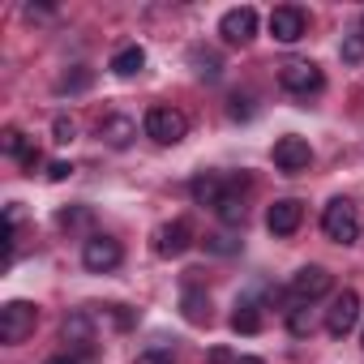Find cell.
Wrapping results in <instances>:
<instances>
[{
	"label": "cell",
	"mask_w": 364,
	"mask_h": 364,
	"mask_svg": "<svg viewBox=\"0 0 364 364\" xmlns=\"http://www.w3.org/2000/svg\"><path fill=\"white\" fill-rule=\"evenodd\" d=\"M116 77H137L141 69H146V52L137 48V43H129V48H120L116 56H112V65H107Z\"/></svg>",
	"instance_id": "cell-17"
},
{
	"label": "cell",
	"mask_w": 364,
	"mask_h": 364,
	"mask_svg": "<svg viewBox=\"0 0 364 364\" xmlns=\"http://www.w3.org/2000/svg\"><path fill=\"white\" fill-rule=\"evenodd\" d=\"M360 338H364V334H360Z\"/></svg>",
	"instance_id": "cell-35"
},
{
	"label": "cell",
	"mask_w": 364,
	"mask_h": 364,
	"mask_svg": "<svg viewBox=\"0 0 364 364\" xmlns=\"http://www.w3.org/2000/svg\"><path fill=\"white\" fill-rule=\"evenodd\" d=\"M330 287H334V274H330L326 266H300V270L291 274V283H287V291H291L300 304H313V300L330 296Z\"/></svg>",
	"instance_id": "cell-5"
},
{
	"label": "cell",
	"mask_w": 364,
	"mask_h": 364,
	"mask_svg": "<svg viewBox=\"0 0 364 364\" xmlns=\"http://www.w3.org/2000/svg\"><path fill=\"white\" fill-rule=\"evenodd\" d=\"M137 364H176V355L171 351H141Z\"/></svg>",
	"instance_id": "cell-29"
},
{
	"label": "cell",
	"mask_w": 364,
	"mask_h": 364,
	"mask_svg": "<svg viewBox=\"0 0 364 364\" xmlns=\"http://www.w3.org/2000/svg\"><path fill=\"white\" fill-rule=\"evenodd\" d=\"M228 112H232L236 120H249V116H253V107H249V99H240V95H232V103H228Z\"/></svg>",
	"instance_id": "cell-28"
},
{
	"label": "cell",
	"mask_w": 364,
	"mask_h": 364,
	"mask_svg": "<svg viewBox=\"0 0 364 364\" xmlns=\"http://www.w3.org/2000/svg\"><path fill=\"white\" fill-rule=\"evenodd\" d=\"M86 82H90V73H73V77H65V82H60V90H82Z\"/></svg>",
	"instance_id": "cell-30"
},
{
	"label": "cell",
	"mask_w": 364,
	"mask_h": 364,
	"mask_svg": "<svg viewBox=\"0 0 364 364\" xmlns=\"http://www.w3.org/2000/svg\"><path fill=\"white\" fill-rule=\"evenodd\" d=\"M180 313H185L189 326H206L210 321V296H206V287L189 283L185 291H180Z\"/></svg>",
	"instance_id": "cell-15"
},
{
	"label": "cell",
	"mask_w": 364,
	"mask_h": 364,
	"mask_svg": "<svg viewBox=\"0 0 364 364\" xmlns=\"http://www.w3.org/2000/svg\"><path fill=\"white\" fill-rule=\"evenodd\" d=\"M210 364H236V355H232L228 347H215V351H210Z\"/></svg>",
	"instance_id": "cell-32"
},
{
	"label": "cell",
	"mask_w": 364,
	"mask_h": 364,
	"mask_svg": "<svg viewBox=\"0 0 364 364\" xmlns=\"http://www.w3.org/2000/svg\"><path fill=\"white\" fill-rule=\"evenodd\" d=\"M65 338H69L73 347H82V351H86V347L95 343V330H90V317H86V313H73V317L65 321Z\"/></svg>",
	"instance_id": "cell-19"
},
{
	"label": "cell",
	"mask_w": 364,
	"mask_h": 364,
	"mask_svg": "<svg viewBox=\"0 0 364 364\" xmlns=\"http://www.w3.org/2000/svg\"><path fill=\"white\" fill-rule=\"evenodd\" d=\"M120 257H124V249H120V240H112V236H90V240L82 245V266H86L90 274L116 270Z\"/></svg>",
	"instance_id": "cell-6"
},
{
	"label": "cell",
	"mask_w": 364,
	"mask_h": 364,
	"mask_svg": "<svg viewBox=\"0 0 364 364\" xmlns=\"http://www.w3.org/2000/svg\"><path fill=\"white\" fill-rule=\"evenodd\" d=\"M232 330H236V334H257V330H262V309H257L253 300H240L236 313H232Z\"/></svg>",
	"instance_id": "cell-18"
},
{
	"label": "cell",
	"mask_w": 364,
	"mask_h": 364,
	"mask_svg": "<svg viewBox=\"0 0 364 364\" xmlns=\"http://www.w3.org/2000/svg\"><path fill=\"white\" fill-rule=\"evenodd\" d=\"M0 150H5L9 159H31V146H26V133L22 129H5V133H0Z\"/></svg>",
	"instance_id": "cell-21"
},
{
	"label": "cell",
	"mask_w": 364,
	"mask_h": 364,
	"mask_svg": "<svg viewBox=\"0 0 364 364\" xmlns=\"http://www.w3.org/2000/svg\"><path fill=\"white\" fill-rule=\"evenodd\" d=\"M321 232H326L330 240H338V245H355V236H360V215H355V206H351L347 198L326 202V210H321Z\"/></svg>",
	"instance_id": "cell-3"
},
{
	"label": "cell",
	"mask_w": 364,
	"mask_h": 364,
	"mask_svg": "<svg viewBox=\"0 0 364 364\" xmlns=\"http://www.w3.org/2000/svg\"><path fill=\"white\" fill-rule=\"evenodd\" d=\"M219 35H223V43H232V48H245V43L257 35V9H249V5H240V9H228V14L219 18Z\"/></svg>",
	"instance_id": "cell-7"
},
{
	"label": "cell",
	"mask_w": 364,
	"mask_h": 364,
	"mask_svg": "<svg viewBox=\"0 0 364 364\" xmlns=\"http://www.w3.org/2000/svg\"><path fill=\"white\" fill-rule=\"evenodd\" d=\"M39 326V309L31 300H9L5 309H0V343H26Z\"/></svg>",
	"instance_id": "cell-2"
},
{
	"label": "cell",
	"mask_w": 364,
	"mask_h": 364,
	"mask_svg": "<svg viewBox=\"0 0 364 364\" xmlns=\"http://www.w3.org/2000/svg\"><path fill=\"white\" fill-rule=\"evenodd\" d=\"M304 31H309V14H304V9L279 5V9L270 14V35H274V43H300Z\"/></svg>",
	"instance_id": "cell-10"
},
{
	"label": "cell",
	"mask_w": 364,
	"mask_h": 364,
	"mask_svg": "<svg viewBox=\"0 0 364 364\" xmlns=\"http://www.w3.org/2000/svg\"><path fill=\"white\" fill-rule=\"evenodd\" d=\"M133 137H137V120L133 116H120L116 112V116H103L99 120V141H107L112 150H124Z\"/></svg>",
	"instance_id": "cell-14"
},
{
	"label": "cell",
	"mask_w": 364,
	"mask_h": 364,
	"mask_svg": "<svg viewBox=\"0 0 364 364\" xmlns=\"http://www.w3.org/2000/svg\"><path fill=\"white\" fill-rule=\"evenodd\" d=\"M279 86H283L287 95L309 99V95H321L326 77H321V69H317L313 60H287V65L279 69Z\"/></svg>",
	"instance_id": "cell-4"
},
{
	"label": "cell",
	"mask_w": 364,
	"mask_h": 364,
	"mask_svg": "<svg viewBox=\"0 0 364 364\" xmlns=\"http://www.w3.org/2000/svg\"><path fill=\"white\" fill-rule=\"evenodd\" d=\"M287 330H291L296 338H304V334L313 330V317H309V304H300V309H291V313H287Z\"/></svg>",
	"instance_id": "cell-23"
},
{
	"label": "cell",
	"mask_w": 364,
	"mask_h": 364,
	"mask_svg": "<svg viewBox=\"0 0 364 364\" xmlns=\"http://www.w3.org/2000/svg\"><path fill=\"white\" fill-rule=\"evenodd\" d=\"M48 364H77V360H69V355H56V360H48Z\"/></svg>",
	"instance_id": "cell-34"
},
{
	"label": "cell",
	"mask_w": 364,
	"mask_h": 364,
	"mask_svg": "<svg viewBox=\"0 0 364 364\" xmlns=\"http://www.w3.org/2000/svg\"><path fill=\"white\" fill-rule=\"evenodd\" d=\"M338 56H343V65H360V60H364V31H351V35H343V48H338Z\"/></svg>",
	"instance_id": "cell-22"
},
{
	"label": "cell",
	"mask_w": 364,
	"mask_h": 364,
	"mask_svg": "<svg viewBox=\"0 0 364 364\" xmlns=\"http://www.w3.org/2000/svg\"><path fill=\"white\" fill-rule=\"evenodd\" d=\"M56 223H60V228H82V223H90V210H86V206H77V210H60Z\"/></svg>",
	"instance_id": "cell-25"
},
{
	"label": "cell",
	"mask_w": 364,
	"mask_h": 364,
	"mask_svg": "<svg viewBox=\"0 0 364 364\" xmlns=\"http://www.w3.org/2000/svg\"><path fill=\"white\" fill-rule=\"evenodd\" d=\"M249 185V180L240 176V180H232V189H228V198L215 206V215H219V223H228V228H236V223H245V202H240V189Z\"/></svg>",
	"instance_id": "cell-16"
},
{
	"label": "cell",
	"mask_w": 364,
	"mask_h": 364,
	"mask_svg": "<svg viewBox=\"0 0 364 364\" xmlns=\"http://www.w3.org/2000/svg\"><path fill=\"white\" fill-rule=\"evenodd\" d=\"M309 163H313V150H309V141H304V137L287 133V137H279V141H274V167H279V171L296 176V171H304Z\"/></svg>",
	"instance_id": "cell-11"
},
{
	"label": "cell",
	"mask_w": 364,
	"mask_h": 364,
	"mask_svg": "<svg viewBox=\"0 0 364 364\" xmlns=\"http://www.w3.org/2000/svg\"><path fill=\"white\" fill-rule=\"evenodd\" d=\"M206 249L228 257V253H236V249H240V240H228V236H210V240H206Z\"/></svg>",
	"instance_id": "cell-26"
},
{
	"label": "cell",
	"mask_w": 364,
	"mask_h": 364,
	"mask_svg": "<svg viewBox=\"0 0 364 364\" xmlns=\"http://www.w3.org/2000/svg\"><path fill=\"white\" fill-rule=\"evenodd\" d=\"M355 321H360V296H355V291H338V296L330 300V309H326V330H330L334 338H343V334L355 330Z\"/></svg>",
	"instance_id": "cell-8"
},
{
	"label": "cell",
	"mask_w": 364,
	"mask_h": 364,
	"mask_svg": "<svg viewBox=\"0 0 364 364\" xmlns=\"http://www.w3.org/2000/svg\"><path fill=\"white\" fill-rule=\"evenodd\" d=\"M73 176V167L65 163V159H56V163H48V180H56V185H60V180H69Z\"/></svg>",
	"instance_id": "cell-27"
},
{
	"label": "cell",
	"mask_w": 364,
	"mask_h": 364,
	"mask_svg": "<svg viewBox=\"0 0 364 364\" xmlns=\"http://www.w3.org/2000/svg\"><path fill=\"white\" fill-rule=\"evenodd\" d=\"M300 223H304V206H300L296 198H283V202H274V206L266 210V228H270L274 236H291Z\"/></svg>",
	"instance_id": "cell-13"
},
{
	"label": "cell",
	"mask_w": 364,
	"mask_h": 364,
	"mask_svg": "<svg viewBox=\"0 0 364 364\" xmlns=\"http://www.w3.org/2000/svg\"><path fill=\"white\" fill-rule=\"evenodd\" d=\"M112 317H116V326L124 330V326H133V313L124 309V304H112Z\"/></svg>",
	"instance_id": "cell-31"
},
{
	"label": "cell",
	"mask_w": 364,
	"mask_h": 364,
	"mask_svg": "<svg viewBox=\"0 0 364 364\" xmlns=\"http://www.w3.org/2000/svg\"><path fill=\"white\" fill-rule=\"evenodd\" d=\"M228 189H232V180H223L219 171H198V176H193V185H189L193 202H198V206H210V210L228 198Z\"/></svg>",
	"instance_id": "cell-12"
},
{
	"label": "cell",
	"mask_w": 364,
	"mask_h": 364,
	"mask_svg": "<svg viewBox=\"0 0 364 364\" xmlns=\"http://www.w3.org/2000/svg\"><path fill=\"white\" fill-rule=\"evenodd\" d=\"M141 129H146L150 141H159V146H176V141H185L189 120H185V112H176V107H167V103H154V107L146 112Z\"/></svg>",
	"instance_id": "cell-1"
},
{
	"label": "cell",
	"mask_w": 364,
	"mask_h": 364,
	"mask_svg": "<svg viewBox=\"0 0 364 364\" xmlns=\"http://www.w3.org/2000/svg\"><path fill=\"white\" fill-rule=\"evenodd\" d=\"M189 249H193V228L185 219H171L154 232V253L159 257H185Z\"/></svg>",
	"instance_id": "cell-9"
},
{
	"label": "cell",
	"mask_w": 364,
	"mask_h": 364,
	"mask_svg": "<svg viewBox=\"0 0 364 364\" xmlns=\"http://www.w3.org/2000/svg\"><path fill=\"white\" fill-rule=\"evenodd\" d=\"M193 73L198 77H206V82H219V73H223V60L215 56V52H202V48H193Z\"/></svg>",
	"instance_id": "cell-20"
},
{
	"label": "cell",
	"mask_w": 364,
	"mask_h": 364,
	"mask_svg": "<svg viewBox=\"0 0 364 364\" xmlns=\"http://www.w3.org/2000/svg\"><path fill=\"white\" fill-rule=\"evenodd\" d=\"M236 364H266V360H257V355H236Z\"/></svg>",
	"instance_id": "cell-33"
},
{
	"label": "cell",
	"mask_w": 364,
	"mask_h": 364,
	"mask_svg": "<svg viewBox=\"0 0 364 364\" xmlns=\"http://www.w3.org/2000/svg\"><path fill=\"white\" fill-rule=\"evenodd\" d=\"M73 133H77V124H73L69 116H56V124H52V141L69 146V141H73Z\"/></svg>",
	"instance_id": "cell-24"
}]
</instances>
